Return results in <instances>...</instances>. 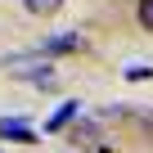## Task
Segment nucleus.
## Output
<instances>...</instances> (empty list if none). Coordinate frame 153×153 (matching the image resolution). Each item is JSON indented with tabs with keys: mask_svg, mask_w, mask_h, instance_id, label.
Returning <instances> with one entry per match:
<instances>
[{
	"mask_svg": "<svg viewBox=\"0 0 153 153\" xmlns=\"http://www.w3.org/2000/svg\"><path fill=\"white\" fill-rule=\"evenodd\" d=\"M0 140H14V144H36V126L27 117H0Z\"/></svg>",
	"mask_w": 153,
	"mask_h": 153,
	"instance_id": "f257e3e1",
	"label": "nucleus"
},
{
	"mask_svg": "<svg viewBox=\"0 0 153 153\" xmlns=\"http://www.w3.org/2000/svg\"><path fill=\"white\" fill-rule=\"evenodd\" d=\"M81 45H86V32H63V36L41 41V54H45V59H54V54H76Z\"/></svg>",
	"mask_w": 153,
	"mask_h": 153,
	"instance_id": "f03ea898",
	"label": "nucleus"
},
{
	"mask_svg": "<svg viewBox=\"0 0 153 153\" xmlns=\"http://www.w3.org/2000/svg\"><path fill=\"white\" fill-rule=\"evenodd\" d=\"M76 113H81V99H63V104H59V108L45 117V126H41V131H45V135H54V131H63V126H68Z\"/></svg>",
	"mask_w": 153,
	"mask_h": 153,
	"instance_id": "7ed1b4c3",
	"label": "nucleus"
},
{
	"mask_svg": "<svg viewBox=\"0 0 153 153\" xmlns=\"http://www.w3.org/2000/svg\"><path fill=\"white\" fill-rule=\"evenodd\" d=\"M14 76H18V81H32V86H41V90H50V86H54V68H50V63H32V68H14Z\"/></svg>",
	"mask_w": 153,
	"mask_h": 153,
	"instance_id": "20e7f679",
	"label": "nucleus"
},
{
	"mask_svg": "<svg viewBox=\"0 0 153 153\" xmlns=\"http://www.w3.org/2000/svg\"><path fill=\"white\" fill-rule=\"evenodd\" d=\"M23 9L36 14V18H45V14H59L63 9V0H23Z\"/></svg>",
	"mask_w": 153,
	"mask_h": 153,
	"instance_id": "39448f33",
	"label": "nucleus"
},
{
	"mask_svg": "<svg viewBox=\"0 0 153 153\" xmlns=\"http://www.w3.org/2000/svg\"><path fill=\"white\" fill-rule=\"evenodd\" d=\"M122 76L126 81H153V68L149 63H131V68H122Z\"/></svg>",
	"mask_w": 153,
	"mask_h": 153,
	"instance_id": "423d86ee",
	"label": "nucleus"
},
{
	"mask_svg": "<svg viewBox=\"0 0 153 153\" xmlns=\"http://www.w3.org/2000/svg\"><path fill=\"white\" fill-rule=\"evenodd\" d=\"M140 23L153 32V0H140Z\"/></svg>",
	"mask_w": 153,
	"mask_h": 153,
	"instance_id": "0eeeda50",
	"label": "nucleus"
},
{
	"mask_svg": "<svg viewBox=\"0 0 153 153\" xmlns=\"http://www.w3.org/2000/svg\"><path fill=\"white\" fill-rule=\"evenodd\" d=\"M0 153H5V149H0Z\"/></svg>",
	"mask_w": 153,
	"mask_h": 153,
	"instance_id": "6e6552de",
	"label": "nucleus"
}]
</instances>
